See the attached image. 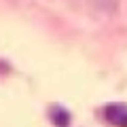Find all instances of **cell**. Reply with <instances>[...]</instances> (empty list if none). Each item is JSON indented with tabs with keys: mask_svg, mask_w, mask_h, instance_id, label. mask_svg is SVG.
<instances>
[{
	"mask_svg": "<svg viewBox=\"0 0 127 127\" xmlns=\"http://www.w3.org/2000/svg\"><path fill=\"white\" fill-rule=\"evenodd\" d=\"M95 4L100 6L102 11H114V6H117V0H95Z\"/></svg>",
	"mask_w": 127,
	"mask_h": 127,
	"instance_id": "3",
	"label": "cell"
},
{
	"mask_svg": "<svg viewBox=\"0 0 127 127\" xmlns=\"http://www.w3.org/2000/svg\"><path fill=\"white\" fill-rule=\"evenodd\" d=\"M51 121L55 123V127H68L70 125V112L66 108H62V106H53L49 112Z\"/></svg>",
	"mask_w": 127,
	"mask_h": 127,
	"instance_id": "2",
	"label": "cell"
},
{
	"mask_svg": "<svg viewBox=\"0 0 127 127\" xmlns=\"http://www.w3.org/2000/svg\"><path fill=\"white\" fill-rule=\"evenodd\" d=\"M104 119L114 127H127V104H108L104 108Z\"/></svg>",
	"mask_w": 127,
	"mask_h": 127,
	"instance_id": "1",
	"label": "cell"
}]
</instances>
